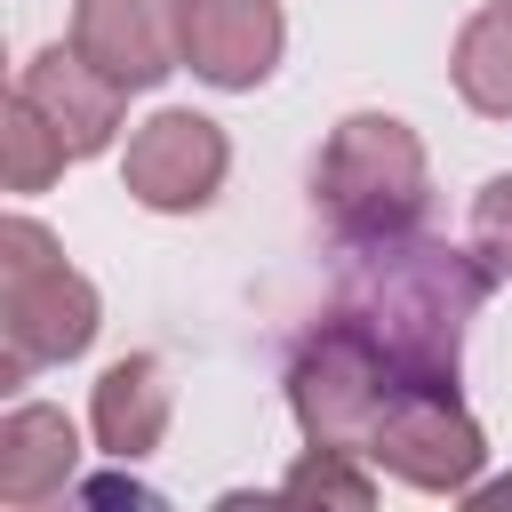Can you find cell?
Segmentation results:
<instances>
[{
  "label": "cell",
  "mask_w": 512,
  "mask_h": 512,
  "mask_svg": "<svg viewBox=\"0 0 512 512\" xmlns=\"http://www.w3.org/2000/svg\"><path fill=\"white\" fill-rule=\"evenodd\" d=\"M288 48V16L280 0H192L184 8V64L208 88H264L280 72Z\"/></svg>",
  "instance_id": "obj_8"
},
{
  "label": "cell",
  "mask_w": 512,
  "mask_h": 512,
  "mask_svg": "<svg viewBox=\"0 0 512 512\" xmlns=\"http://www.w3.org/2000/svg\"><path fill=\"white\" fill-rule=\"evenodd\" d=\"M488 264L472 248L424 240V232H392V240H352V272H344V304L384 360L400 368V384H456L464 368V328L488 304Z\"/></svg>",
  "instance_id": "obj_1"
},
{
  "label": "cell",
  "mask_w": 512,
  "mask_h": 512,
  "mask_svg": "<svg viewBox=\"0 0 512 512\" xmlns=\"http://www.w3.org/2000/svg\"><path fill=\"white\" fill-rule=\"evenodd\" d=\"M368 464H384L392 480L424 488V496H464L488 464V432L472 424V408L456 400V384H416L384 408Z\"/></svg>",
  "instance_id": "obj_5"
},
{
  "label": "cell",
  "mask_w": 512,
  "mask_h": 512,
  "mask_svg": "<svg viewBox=\"0 0 512 512\" xmlns=\"http://www.w3.org/2000/svg\"><path fill=\"white\" fill-rule=\"evenodd\" d=\"M400 392H416V384H400V368L384 360V344H376L352 312H328V320H312V328L296 336L288 416H296V432H304L312 448H352V456H368V440H376V424H384V408H392Z\"/></svg>",
  "instance_id": "obj_4"
},
{
  "label": "cell",
  "mask_w": 512,
  "mask_h": 512,
  "mask_svg": "<svg viewBox=\"0 0 512 512\" xmlns=\"http://www.w3.org/2000/svg\"><path fill=\"white\" fill-rule=\"evenodd\" d=\"M472 256H480L496 280H512V168L472 192Z\"/></svg>",
  "instance_id": "obj_15"
},
{
  "label": "cell",
  "mask_w": 512,
  "mask_h": 512,
  "mask_svg": "<svg viewBox=\"0 0 512 512\" xmlns=\"http://www.w3.org/2000/svg\"><path fill=\"white\" fill-rule=\"evenodd\" d=\"M16 96L40 104V120L64 136L72 160L104 152V144L120 136V112H128V88H120L104 64H88L80 48H40V56L16 72Z\"/></svg>",
  "instance_id": "obj_9"
},
{
  "label": "cell",
  "mask_w": 512,
  "mask_h": 512,
  "mask_svg": "<svg viewBox=\"0 0 512 512\" xmlns=\"http://www.w3.org/2000/svg\"><path fill=\"white\" fill-rule=\"evenodd\" d=\"M72 472H80V432L64 408L24 400L0 416V504H16V512L48 504L56 488H72Z\"/></svg>",
  "instance_id": "obj_10"
},
{
  "label": "cell",
  "mask_w": 512,
  "mask_h": 512,
  "mask_svg": "<svg viewBox=\"0 0 512 512\" xmlns=\"http://www.w3.org/2000/svg\"><path fill=\"white\" fill-rule=\"evenodd\" d=\"M0 136H8V192H48V184L64 176V160H72L64 136L40 120L32 96H8V128H0Z\"/></svg>",
  "instance_id": "obj_14"
},
{
  "label": "cell",
  "mask_w": 512,
  "mask_h": 512,
  "mask_svg": "<svg viewBox=\"0 0 512 512\" xmlns=\"http://www.w3.org/2000/svg\"><path fill=\"white\" fill-rule=\"evenodd\" d=\"M224 168H232V144H224V128H216L208 112H192V104L152 112V120L128 136V160H120L128 192H136L152 216H192V208H208L216 184H224Z\"/></svg>",
  "instance_id": "obj_6"
},
{
  "label": "cell",
  "mask_w": 512,
  "mask_h": 512,
  "mask_svg": "<svg viewBox=\"0 0 512 512\" xmlns=\"http://www.w3.org/2000/svg\"><path fill=\"white\" fill-rule=\"evenodd\" d=\"M312 200L344 240H392L416 232L424 200H432V168H424V136L392 112H344L312 160Z\"/></svg>",
  "instance_id": "obj_2"
},
{
  "label": "cell",
  "mask_w": 512,
  "mask_h": 512,
  "mask_svg": "<svg viewBox=\"0 0 512 512\" xmlns=\"http://www.w3.org/2000/svg\"><path fill=\"white\" fill-rule=\"evenodd\" d=\"M184 8L192 0H80L72 48L104 64L120 88H160L184 64Z\"/></svg>",
  "instance_id": "obj_7"
},
{
  "label": "cell",
  "mask_w": 512,
  "mask_h": 512,
  "mask_svg": "<svg viewBox=\"0 0 512 512\" xmlns=\"http://www.w3.org/2000/svg\"><path fill=\"white\" fill-rule=\"evenodd\" d=\"M280 496L288 504H344V512H360V504H376V480H368V456L304 440V456L280 472Z\"/></svg>",
  "instance_id": "obj_13"
},
{
  "label": "cell",
  "mask_w": 512,
  "mask_h": 512,
  "mask_svg": "<svg viewBox=\"0 0 512 512\" xmlns=\"http://www.w3.org/2000/svg\"><path fill=\"white\" fill-rule=\"evenodd\" d=\"M456 96L480 112V120H512V0H480L456 32Z\"/></svg>",
  "instance_id": "obj_12"
},
{
  "label": "cell",
  "mask_w": 512,
  "mask_h": 512,
  "mask_svg": "<svg viewBox=\"0 0 512 512\" xmlns=\"http://www.w3.org/2000/svg\"><path fill=\"white\" fill-rule=\"evenodd\" d=\"M96 320H104L96 280L64 264L56 232L32 216H8L0 224V336H8L0 384H24L48 360H80L96 344Z\"/></svg>",
  "instance_id": "obj_3"
},
{
  "label": "cell",
  "mask_w": 512,
  "mask_h": 512,
  "mask_svg": "<svg viewBox=\"0 0 512 512\" xmlns=\"http://www.w3.org/2000/svg\"><path fill=\"white\" fill-rule=\"evenodd\" d=\"M88 424H96V448L112 464H136L160 448L168 432V368L152 352H128L96 376V400H88Z\"/></svg>",
  "instance_id": "obj_11"
}]
</instances>
